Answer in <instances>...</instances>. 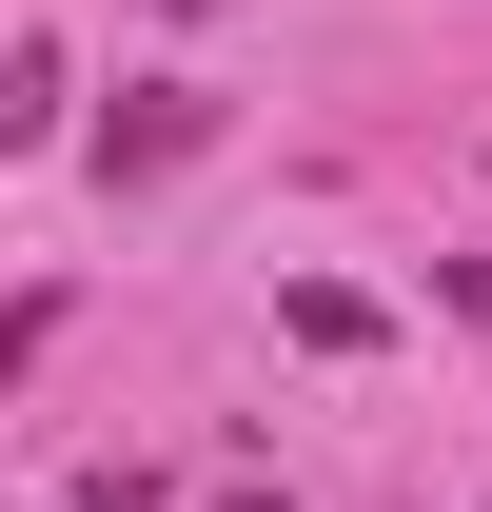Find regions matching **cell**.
<instances>
[{
	"instance_id": "1",
	"label": "cell",
	"mask_w": 492,
	"mask_h": 512,
	"mask_svg": "<svg viewBox=\"0 0 492 512\" xmlns=\"http://www.w3.org/2000/svg\"><path fill=\"white\" fill-rule=\"evenodd\" d=\"M197 138H217V99H197V79H119V119H99V178H178V158H197Z\"/></svg>"
},
{
	"instance_id": "3",
	"label": "cell",
	"mask_w": 492,
	"mask_h": 512,
	"mask_svg": "<svg viewBox=\"0 0 492 512\" xmlns=\"http://www.w3.org/2000/svg\"><path fill=\"white\" fill-rule=\"evenodd\" d=\"M40 355H60V276H40V296H0V394L40 375Z\"/></svg>"
},
{
	"instance_id": "4",
	"label": "cell",
	"mask_w": 492,
	"mask_h": 512,
	"mask_svg": "<svg viewBox=\"0 0 492 512\" xmlns=\"http://www.w3.org/2000/svg\"><path fill=\"white\" fill-rule=\"evenodd\" d=\"M158 20H217V0H158Z\"/></svg>"
},
{
	"instance_id": "2",
	"label": "cell",
	"mask_w": 492,
	"mask_h": 512,
	"mask_svg": "<svg viewBox=\"0 0 492 512\" xmlns=\"http://www.w3.org/2000/svg\"><path fill=\"white\" fill-rule=\"evenodd\" d=\"M40 138H60V60L20 40V60H0V158H40Z\"/></svg>"
}]
</instances>
